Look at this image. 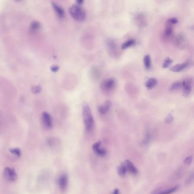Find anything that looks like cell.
<instances>
[{
    "instance_id": "4dcf8cb0",
    "label": "cell",
    "mask_w": 194,
    "mask_h": 194,
    "mask_svg": "<svg viewBox=\"0 0 194 194\" xmlns=\"http://www.w3.org/2000/svg\"><path fill=\"white\" fill-rule=\"evenodd\" d=\"M51 70L53 72H56L59 70V67L57 65H52L51 67Z\"/></svg>"
},
{
    "instance_id": "f1b7e54d",
    "label": "cell",
    "mask_w": 194,
    "mask_h": 194,
    "mask_svg": "<svg viewBox=\"0 0 194 194\" xmlns=\"http://www.w3.org/2000/svg\"><path fill=\"white\" fill-rule=\"evenodd\" d=\"M192 161V156H188L187 157L186 159L184 160V163L186 164L187 165H189L191 163Z\"/></svg>"
},
{
    "instance_id": "603a6c76",
    "label": "cell",
    "mask_w": 194,
    "mask_h": 194,
    "mask_svg": "<svg viewBox=\"0 0 194 194\" xmlns=\"http://www.w3.org/2000/svg\"><path fill=\"white\" fill-rule=\"evenodd\" d=\"M173 63V60H171V59L169 57H167V58L164 61V63L163 64V68H166L167 67H169V66L171 65Z\"/></svg>"
},
{
    "instance_id": "9a60e30c",
    "label": "cell",
    "mask_w": 194,
    "mask_h": 194,
    "mask_svg": "<svg viewBox=\"0 0 194 194\" xmlns=\"http://www.w3.org/2000/svg\"><path fill=\"white\" fill-rule=\"evenodd\" d=\"M157 84V80L155 78H150L146 83V87L148 89L153 88Z\"/></svg>"
},
{
    "instance_id": "3957f363",
    "label": "cell",
    "mask_w": 194,
    "mask_h": 194,
    "mask_svg": "<svg viewBox=\"0 0 194 194\" xmlns=\"http://www.w3.org/2000/svg\"><path fill=\"white\" fill-rule=\"evenodd\" d=\"M182 83L183 95L184 96H188L190 94L192 87V79L187 78Z\"/></svg>"
},
{
    "instance_id": "7a4b0ae2",
    "label": "cell",
    "mask_w": 194,
    "mask_h": 194,
    "mask_svg": "<svg viewBox=\"0 0 194 194\" xmlns=\"http://www.w3.org/2000/svg\"><path fill=\"white\" fill-rule=\"evenodd\" d=\"M70 15L74 20L78 21H83L86 18V12L80 6L73 5L69 9Z\"/></svg>"
},
{
    "instance_id": "ba28073f",
    "label": "cell",
    "mask_w": 194,
    "mask_h": 194,
    "mask_svg": "<svg viewBox=\"0 0 194 194\" xmlns=\"http://www.w3.org/2000/svg\"><path fill=\"white\" fill-rule=\"evenodd\" d=\"M101 141H99L95 144H94L92 146L93 151L96 154L101 157H104L107 154V151L104 149H101Z\"/></svg>"
},
{
    "instance_id": "ffe728a7",
    "label": "cell",
    "mask_w": 194,
    "mask_h": 194,
    "mask_svg": "<svg viewBox=\"0 0 194 194\" xmlns=\"http://www.w3.org/2000/svg\"><path fill=\"white\" fill-rule=\"evenodd\" d=\"M150 140H151V134H150V132H148L146 133L145 137V138H144V140H143L142 143L144 145V146H147L150 143Z\"/></svg>"
},
{
    "instance_id": "7c38bea8",
    "label": "cell",
    "mask_w": 194,
    "mask_h": 194,
    "mask_svg": "<svg viewBox=\"0 0 194 194\" xmlns=\"http://www.w3.org/2000/svg\"><path fill=\"white\" fill-rule=\"evenodd\" d=\"M175 43L179 48L183 49L186 45V41L184 35L179 34L175 38Z\"/></svg>"
},
{
    "instance_id": "d4e9b609",
    "label": "cell",
    "mask_w": 194,
    "mask_h": 194,
    "mask_svg": "<svg viewBox=\"0 0 194 194\" xmlns=\"http://www.w3.org/2000/svg\"><path fill=\"white\" fill-rule=\"evenodd\" d=\"M41 87L40 86H33L31 88V91H32V92L33 93H35V94H37V93L41 92Z\"/></svg>"
},
{
    "instance_id": "8992f818",
    "label": "cell",
    "mask_w": 194,
    "mask_h": 194,
    "mask_svg": "<svg viewBox=\"0 0 194 194\" xmlns=\"http://www.w3.org/2000/svg\"><path fill=\"white\" fill-rule=\"evenodd\" d=\"M42 120L43 124L47 129H51L52 128V120L50 114L46 112H44L42 114Z\"/></svg>"
},
{
    "instance_id": "f546056e",
    "label": "cell",
    "mask_w": 194,
    "mask_h": 194,
    "mask_svg": "<svg viewBox=\"0 0 194 194\" xmlns=\"http://www.w3.org/2000/svg\"><path fill=\"white\" fill-rule=\"evenodd\" d=\"M193 180H194V174L192 173V174L189 176V177L188 178V179H187V184H190V183H191L193 182Z\"/></svg>"
},
{
    "instance_id": "484cf974",
    "label": "cell",
    "mask_w": 194,
    "mask_h": 194,
    "mask_svg": "<svg viewBox=\"0 0 194 194\" xmlns=\"http://www.w3.org/2000/svg\"><path fill=\"white\" fill-rule=\"evenodd\" d=\"M167 23L169 25H174L178 22V20L176 17L170 18L167 21Z\"/></svg>"
},
{
    "instance_id": "9c48e42d",
    "label": "cell",
    "mask_w": 194,
    "mask_h": 194,
    "mask_svg": "<svg viewBox=\"0 0 194 194\" xmlns=\"http://www.w3.org/2000/svg\"><path fill=\"white\" fill-rule=\"evenodd\" d=\"M124 163L126 171H128L129 173L133 175H137L138 174V171L137 169L130 161L126 160Z\"/></svg>"
},
{
    "instance_id": "d6a6232c",
    "label": "cell",
    "mask_w": 194,
    "mask_h": 194,
    "mask_svg": "<svg viewBox=\"0 0 194 194\" xmlns=\"http://www.w3.org/2000/svg\"><path fill=\"white\" fill-rule=\"evenodd\" d=\"M83 2H84V1H82V0H81V1L79 0V1H76V4H77V5H79V6L83 4Z\"/></svg>"
},
{
    "instance_id": "277c9868",
    "label": "cell",
    "mask_w": 194,
    "mask_h": 194,
    "mask_svg": "<svg viewBox=\"0 0 194 194\" xmlns=\"http://www.w3.org/2000/svg\"><path fill=\"white\" fill-rule=\"evenodd\" d=\"M68 176L66 174H63L61 175L58 179V184L60 191L64 192L66 191L68 187Z\"/></svg>"
},
{
    "instance_id": "7402d4cb",
    "label": "cell",
    "mask_w": 194,
    "mask_h": 194,
    "mask_svg": "<svg viewBox=\"0 0 194 194\" xmlns=\"http://www.w3.org/2000/svg\"><path fill=\"white\" fill-rule=\"evenodd\" d=\"M173 27H171L170 26V25H168L167 26V27H166L165 28V35L166 37H170L171 36L172 33H173Z\"/></svg>"
},
{
    "instance_id": "e0dca14e",
    "label": "cell",
    "mask_w": 194,
    "mask_h": 194,
    "mask_svg": "<svg viewBox=\"0 0 194 194\" xmlns=\"http://www.w3.org/2000/svg\"><path fill=\"white\" fill-rule=\"evenodd\" d=\"M134 44H135V41L134 40L129 39L128 41H126L125 42H124L121 45V49L122 50H124V49H128L129 47L134 45Z\"/></svg>"
},
{
    "instance_id": "6da1fadb",
    "label": "cell",
    "mask_w": 194,
    "mask_h": 194,
    "mask_svg": "<svg viewBox=\"0 0 194 194\" xmlns=\"http://www.w3.org/2000/svg\"><path fill=\"white\" fill-rule=\"evenodd\" d=\"M83 117L86 131L91 132L93 129L94 120L89 105L84 103L83 105Z\"/></svg>"
},
{
    "instance_id": "4fadbf2b",
    "label": "cell",
    "mask_w": 194,
    "mask_h": 194,
    "mask_svg": "<svg viewBox=\"0 0 194 194\" xmlns=\"http://www.w3.org/2000/svg\"><path fill=\"white\" fill-rule=\"evenodd\" d=\"M189 64H190V62H188L183 63L182 64H177L175 66H173L172 67L170 68V70L173 72H180L182 70L186 68L187 67L189 66Z\"/></svg>"
},
{
    "instance_id": "30bf717a",
    "label": "cell",
    "mask_w": 194,
    "mask_h": 194,
    "mask_svg": "<svg viewBox=\"0 0 194 194\" xmlns=\"http://www.w3.org/2000/svg\"><path fill=\"white\" fill-rule=\"evenodd\" d=\"M52 8L54 10L56 14L58 16V17L62 18L65 15V12L63 9V8L59 5L56 2H52Z\"/></svg>"
},
{
    "instance_id": "4316f807",
    "label": "cell",
    "mask_w": 194,
    "mask_h": 194,
    "mask_svg": "<svg viewBox=\"0 0 194 194\" xmlns=\"http://www.w3.org/2000/svg\"><path fill=\"white\" fill-rule=\"evenodd\" d=\"M10 151L12 154H14L17 157H20L21 155V151L19 149H11Z\"/></svg>"
},
{
    "instance_id": "52a82bcc",
    "label": "cell",
    "mask_w": 194,
    "mask_h": 194,
    "mask_svg": "<svg viewBox=\"0 0 194 194\" xmlns=\"http://www.w3.org/2000/svg\"><path fill=\"white\" fill-rule=\"evenodd\" d=\"M115 86V80L114 79H106L101 83V88L103 91H111Z\"/></svg>"
},
{
    "instance_id": "5bb4252c",
    "label": "cell",
    "mask_w": 194,
    "mask_h": 194,
    "mask_svg": "<svg viewBox=\"0 0 194 194\" xmlns=\"http://www.w3.org/2000/svg\"><path fill=\"white\" fill-rule=\"evenodd\" d=\"M111 107V102L109 101H106L104 105H100L98 107V111L101 114H105L108 112Z\"/></svg>"
},
{
    "instance_id": "ac0fdd59",
    "label": "cell",
    "mask_w": 194,
    "mask_h": 194,
    "mask_svg": "<svg viewBox=\"0 0 194 194\" xmlns=\"http://www.w3.org/2000/svg\"><path fill=\"white\" fill-rule=\"evenodd\" d=\"M144 65L146 69H150L151 66V59L149 55H146L144 58Z\"/></svg>"
},
{
    "instance_id": "83f0119b",
    "label": "cell",
    "mask_w": 194,
    "mask_h": 194,
    "mask_svg": "<svg viewBox=\"0 0 194 194\" xmlns=\"http://www.w3.org/2000/svg\"><path fill=\"white\" fill-rule=\"evenodd\" d=\"M173 120H174V117L173 116V115L171 114H169L166 117V118H165V122H166V123L169 124V123H171V122L173 121Z\"/></svg>"
},
{
    "instance_id": "cb8c5ba5",
    "label": "cell",
    "mask_w": 194,
    "mask_h": 194,
    "mask_svg": "<svg viewBox=\"0 0 194 194\" xmlns=\"http://www.w3.org/2000/svg\"><path fill=\"white\" fill-rule=\"evenodd\" d=\"M92 74L93 75V78H96V79H99V77L100 76V72L99 71V70L96 68H94L92 69Z\"/></svg>"
},
{
    "instance_id": "1f68e13d",
    "label": "cell",
    "mask_w": 194,
    "mask_h": 194,
    "mask_svg": "<svg viewBox=\"0 0 194 194\" xmlns=\"http://www.w3.org/2000/svg\"><path fill=\"white\" fill-rule=\"evenodd\" d=\"M112 194H120V191L118 190V189L116 188V189L114 190V191H113Z\"/></svg>"
},
{
    "instance_id": "2e32d148",
    "label": "cell",
    "mask_w": 194,
    "mask_h": 194,
    "mask_svg": "<svg viewBox=\"0 0 194 194\" xmlns=\"http://www.w3.org/2000/svg\"><path fill=\"white\" fill-rule=\"evenodd\" d=\"M117 173L119 175V176H120L121 177H124L126 173V170L125 166L124 163H121L120 165L118 166V167L117 168Z\"/></svg>"
},
{
    "instance_id": "5b68a950",
    "label": "cell",
    "mask_w": 194,
    "mask_h": 194,
    "mask_svg": "<svg viewBox=\"0 0 194 194\" xmlns=\"http://www.w3.org/2000/svg\"><path fill=\"white\" fill-rule=\"evenodd\" d=\"M4 176L5 178L10 182L16 181L17 179V175L15 171L9 167H6L4 170Z\"/></svg>"
},
{
    "instance_id": "44dd1931",
    "label": "cell",
    "mask_w": 194,
    "mask_h": 194,
    "mask_svg": "<svg viewBox=\"0 0 194 194\" xmlns=\"http://www.w3.org/2000/svg\"><path fill=\"white\" fill-rule=\"evenodd\" d=\"M182 82H180V81L174 82L170 87V90L172 91L177 90V89H179L182 87Z\"/></svg>"
},
{
    "instance_id": "8fae6325",
    "label": "cell",
    "mask_w": 194,
    "mask_h": 194,
    "mask_svg": "<svg viewBox=\"0 0 194 194\" xmlns=\"http://www.w3.org/2000/svg\"><path fill=\"white\" fill-rule=\"evenodd\" d=\"M178 186H175L173 188H169L167 190H162L161 188H157L155 190L153 191L151 194H171L178 189Z\"/></svg>"
},
{
    "instance_id": "d6986e66",
    "label": "cell",
    "mask_w": 194,
    "mask_h": 194,
    "mask_svg": "<svg viewBox=\"0 0 194 194\" xmlns=\"http://www.w3.org/2000/svg\"><path fill=\"white\" fill-rule=\"evenodd\" d=\"M30 30L32 31H38L41 27V25L38 21H34L31 23Z\"/></svg>"
}]
</instances>
